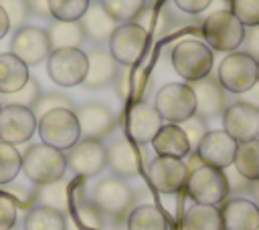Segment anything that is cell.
Instances as JSON below:
<instances>
[{
  "label": "cell",
  "instance_id": "1",
  "mask_svg": "<svg viewBox=\"0 0 259 230\" xmlns=\"http://www.w3.org/2000/svg\"><path fill=\"white\" fill-rule=\"evenodd\" d=\"M89 200L99 210L103 220H109L113 224H121L127 220L130 212L134 210V190L117 176L103 178L91 192Z\"/></svg>",
  "mask_w": 259,
  "mask_h": 230
},
{
  "label": "cell",
  "instance_id": "2",
  "mask_svg": "<svg viewBox=\"0 0 259 230\" xmlns=\"http://www.w3.org/2000/svg\"><path fill=\"white\" fill-rule=\"evenodd\" d=\"M22 171L36 186L51 184L65 178L67 157L61 149H55L47 143H36L22 153Z\"/></svg>",
  "mask_w": 259,
  "mask_h": 230
},
{
  "label": "cell",
  "instance_id": "3",
  "mask_svg": "<svg viewBox=\"0 0 259 230\" xmlns=\"http://www.w3.org/2000/svg\"><path fill=\"white\" fill-rule=\"evenodd\" d=\"M36 129L42 143L61 151L71 149L81 139V129L73 109H53L45 113L36 121Z\"/></svg>",
  "mask_w": 259,
  "mask_h": 230
},
{
  "label": "cell",
  "instance_id": "4",
  "mask_svg": "<svg viewBox=\"0 0 259 230\" xmlns=\"http://www.w3.org/2000/svg\"><path fill=\"white\" fill-rule=\"evenodd\" d=\"M184 188H186V194L194 200V204L219 206L229 198V186H227L225 171L219 167L206 165V163L188 171Z\"/></svg>",
  "mask_w": 259,
  "mask_h": 230
},
{
  "label": "cell",
  "instance_id": "5",
  "mask_svg": "<svg viewBox=\"0 0 259 230\" xmlns=\"http://www.w3.org/2000/svg\"><path fill=\"white\" fill-rule=\"evenodd\" d=\"M202 36L206 40V46H212L214 50L223 52H233L243 42L245 26L231 10H217L204 18Z\"/></svg>",
  "mask_w": 259,
  "mask_h": 230
},
{
  "label": "cell",
  "instance_id": "6",
  "mask_svg": "<svg viewBox=\"0 0 259 230\" xmlns=\"http://www.w3.org/2000/svg\"><path fill=\"white\" fill-rule=\"evenodd\" d=\"M170 63L186 83L198 81L212 69V50L200 40H180L172 48Z\"/></svg>",
  "mask_w": 259,
  "mask_h": 230
},
{
  "label": "cell",
  "instance_id": "7",
  "mask_svg": "<svg viewBox=\"0 0 259 230\" xmlns=\"http://www.w3.org/2000/svg\"><path fill=\"white\" fill-rule=\"evenodd\" d=\"M217 79L225 91L241 95L257 83V61L243 50H233L221 61Z\"/></svg>",
  "mask_w": 259,
  "mask_h": 230
},
{
  "label": "cell",
  "instance_id": "8",
  "mask_svg": "<svg viewBox=\"0 0 259 230\" xmlns=\"http://www.w3.org/2000/svg\"><path fill=\"white\" fill-rule=\"evenodd\" d=\"M156 111L168 123H182L196 113V99L188 83H170L156 95Z\"/></svg>",
  "mask_w": 259,
  "mask_h": 230
},
{
  "label": "cell",
  "instance_id": "9",
  "mask_svg": "<svg viewBox=\"0 0 259 230\" xmlns=\"http://www.w3.org/2000/svg\"><path fill=\"white\" fill-rule=\"evenodd\" d=\"M49 77L61 87L81 85L87 75V54L81 48H57L47 56Z\"/></svg>",
  "mask_w": 259,
  "mask_h": 230
},
{
  "label": "cell",
  "instance_id": "10",
  "mask_svg": "<svg viewBox=\"0 0 259 230\" xmlns=\"http://www.w3.org/2000/svg\"><path fill=\"white\" fill-rule=\"evenodd\" d=\"M148 40V34L136 22L117 24L109 38V52L117 65H138L146 54Z\"/></svg>",
  "mask_w": 259,
  "mask_h": 230
},
{
  "label": "cell",
  "instance_id": "11",
  "mask_svg": "<svg viewBox=\"0 0 259 230\" xmlns=\"http://www.w3.org/2000/svg\"><path fill=\"white\" fill-rule=\"evenodd\" d=\"M65 157H67V167L79 178H93L101 174V169L107 165L105 145L99 139L81 137L71 149H67Z\"/></svg>",
  "mask_w": 259,
  "mask_h": 230
},
{
  "label": "cell",
  "instance_id": "12",
  "mask_svg": "<svg viewBox=\"0 0 259 230\" xmlns=\"http://www.w3.org/2000/svg\"><path fill=\"white\" fill-rule=\"evenodd\" d=\"M148 182L150 186L160 192V194H176L184 188L186 178H188V169L186 163L178 157H154L148 163L146 169Z\"/></svg>",
  "mask_w": 259,
  "mask_h": 230
},
{
  "label": "cell",
  "instance_id": "13",
  "mask_svg": "<svg viewBox=\"0 0 259 230\" xmlns=\"http://www.w3.org/2000/svg\"><path fill=\"white\" fill-rule=\"evenodd\" d=\"M162 125V117L154 105H150L148 101L130 103L125 111V133L136 145L152 143L154 135L160 131Z\"/></svg>",
  "mask_w": 259,
  "mask_h": 230
},
{
  "label": "cell",
  "instance_id": "14",
  "mask_svg": "<svg viewBox=\"0 0 259 230\" xmlns=\"http://www.w3.org/2000/svg\"><path fill=\"white\" fill-rule=\"evenodd\" d=\"M10 52L20 59L26 67L42 63L51 54V42L45 28L38 26H22L16 30L10 42Z\"/></svg>",
  "mask_w": 259,
  "mask_h": 230
},
{
  "label": "cell",
  "instance_id": "15",
  "mask_svg": "<svg viewBox=\"0 0 259 230\" xmlns=\"http://www.w3.org/2000/svg\"><path fill=\"white\" fill-rule=\"evenodd\" d=\"M36 131V117L28 107L20 105H2L0 111V141L6 143H24Z\"/></svg>",
  "mask_w": 259,
  "mask_h": 230
},
{
  "label": "cell",
  "instance_id": "16",
  "mask_svg": "<svg viewBox=\"0 0 259 230\" xmlns=\"http://www.w3.org/2000/svg\"><path fill=\"white\" fill-rule=\"evenodd\" d=\"M223 127L237 143L257 139L259 137V109L249 103L237 101L223 111Z\"/></svg>",
  "mask_w": 259,
  "mask_h": 230
},
{
  "label": "cell",
  "instance_id": "17",
  "mask_svg": "<svg viewBox=\"0 0 259 230\" xmlns=\"http://www.w3.org/2000/svg\"><path fill=\"white\" fill-rule=\"evenodd\" d=\"M113 83H115V91L119 99L130 101V103L146 101L154 89L150 73L140 65H130V67L119 65Z\"/></svg>",
  "mask_w": 259,
  "mask_h": 230
},
{
  "label": "cell",
  "instance_id": "18",
  "mask_svg": "<svg viewBox=\"0 0 259 230\" xmlns=\"http://www.w3.org/2000/svg\"><path fill=\"white\" fill-rule=\"evenodd\" d=\"M196 155L202 159V163L219 167V169H227L233 165L235 159V151H237V141L223 129V131H208L198 147L194 149Z\"/></svg>",
  "mask_w": 259,
  "mask_h": 230
},
{
  "label": "cell",
  "instance_id": "19",
  "mask_svg": "<svg viewBox=\"0 0 259 230\" xmlns=\"http://www.w3.org/2000/svg\"><path fill=\"white\" fill-rule=\"evenodd\" d=\"M75 117L85 139H103L115 129V115L101 103H85L75 109Z\"/></svg>",
  "mask_w": 259,
  "mask_h": 230
},
{
  "label": "cell",
  "instance_id": "20",
  "mask_svg": "<svg viewBox=\"0 0 259 230\" xmlns=\"http://www.w3.org/2000/svg\"><path fill=\"white\" fill-rule=\"evenodd\" d=\"M188 85L196 99V115L206 119V117H217L227 109V91L219 83L217 75L208 73L206 77L198 81H190Z\"/></svg>",
  "mask_w": 259,
  "mask_h": 230
},
{
  "label": "cell",
  "instance_id": "21",
  "mask_svg": "<svg viewBox=\"0 0 259 230\" xmlns=\"http://www.w3.org/2000/svg\"><path fill=\"white\" fill-rule=\"evenodd\" d=\"M140 147L142 145H136L134 141H127V139H115L105 147L107 167L121 178L138 176L144 161V151Z\"/></svg>",
  "mask_w": 259,
  "mask_h": 230
},
{
  "label": "cell",
  "instance_id": "22",
  "mask_svg": "<svg viewBox=\"0 0 259 230\" xmlns=\"http://www.w3.org/2000/svg\"><path fill=\"white\" fill-rule=\"evenodd\" d=\"M223 230H259V206L247 198H229L223 202Z\"/></svg>",
  "mask_w": 259,
  "mask_h": 230
},
{
  "label": "cell",
  "instance_id": "23",
  "mask_svg": "<svg viewBox=\"0 0 259 230\" xmlns=\"http://www.w3.org/2000/svg\"><path fill=\"white\" fill-rule=\"evenodd\" d=\"M117 73V63L105 48H93L87 54V75L83 79V85L91 91L103 89L105 85L113 83Z\"/></svg>",
  "mask_w": 259,
  "mask_h": 230
},
{
  "label": "cell",
  "instance_id": "24",
  "mask_svg": "<svg viewBox=\"0 0 259 230\" xmlns=\"http://www.w3.org/2000/svg\"><path fill=\"white\" fill-rule=\"evenodd\" d=\"M79 24L85 38H91L93 42H109L113 30L117 28V22L105 12L99 2H89V8L79 18Z\"/></svg>",
  "mask_w": 259,
  "mask_h": 230
},
{
  "label": "cell",
  "instance_id": "25",
  "mask_svg": "<svg viewBox=\"0 0 259 230\" xmlns=\"http://www.w3.org/2000/svg\"><path fill=\"white\" fill-rule=\"evenodd\" d=\"M152 145H154V151L158 155H162V157H178V159H182L192 151L190 143L186 139V133L176 123L162 125L160 131L154 135Z\"/></svg>",
  "mask_w": 259,
  "mask_h": 230
},
{
  "label": "cell",
  "instance_id": "26",
  "mask_svg": "<svg viewBox=\"0 0 259 230\" xmlns=\"http://www.w3.org/2000/svg\"><path fill=\"white\" fill-rule=\"evenodd\" d=\"M34 206H47L61 214L71 212V196H69V182L65 178L42 184L34 188Z\"/></svg>",
  "mask_w": 259,
  "mask_h": 230
},
{
  "label": "cell",
  "instance_id": "27",
  "mask_svg": "<svg viewBox=\"0 0 259 230\" xmlns=\"http://www.w3.org/2000/svg\"><path fill=\"white\" fill-rule=\"evenodd\" d=\"M134 22L148 34V38L156 40V38H162L168 34V30L172 26V16L166 8L146 2V6L140 10V14L136 16Z\"/></svg>",
  "mask_w": 259,
  "mask_h": 230
},
{
  "label": "cell",
  "instance_id": "28",
  "mask_svg": "<svg viewBox=\"0 0 259 230\" xmlns=\"http://www.w3.org/2000/svg\"><path fill=\"white\" fill-rule=\"evenodd\" d=\"M28 67L16 59L12 52H4L0 54V93L8 95V93H16L18 89H22L28 81Z\"/></svg>",
  "mask_w": 259,
  "mask_h": 230
},
{
  "label": "cell",
  "instance_id": "29",
  "mask_svg": "<svg viewBox=\"0 0 259 230\" xmlns=\"http://www.w3.org/2000/svg\"><path fill=\"white\" fill-rule=\"evenodd\" d=\"M49 34V42H51V50L57 48H79L85 40L83 28L79 24V20L67 22V20H53L47 28Z\"/></svg>",
  "mask_w": 259,
  "mask_h": 230
},
{
  "label": "cell",
  "instance_id": "30",
  "mask_svg": "<svg viewBox=\"0 0 259 230\" xmlns=\"http://www.w3.org/2000/svg\"><path fill=\"white\" fill-rule=\"evenodd\" d=\"M127 230H168L164 212L154 204L134 206L125 220Z\"/></svg>",
  "mask_w": 259,
  "mask_h": 230
},
{
  "label": "cell",
  "instance_id": "31",
  "mask_svg": "<svg viewBox=\"0 0 259 230\" xmlns=\"http://www.w3.org/2000/svg\"><path fill=\"white\" fill-rule=\"evenodd\" d=\"M184 230H223L221 210L210 204H194L184 214Z\"/></svg>",
  "mask_w": 259,
  "mask_h": 230
},
{
  "label": "cell",
  "instance_id": "32",
  "mask_svg": "<svg viewBox=\"0 0 259 230\" xmlns=\"http://www.w3.org/2000/svg\"><path fill=\"white\" fill-rule=\"evenodd\" d=\"M233 163L235 169L249 182L259 180V139L239 141Z\"/></svg>",
  "mask_w": 259,
  "mask_h": 230
},
{
  "label": "cell",
  "instance_id": "33",
  "mask_svg": "<svg viewBox=\"0 0 259 230\" xmlns=\"http://www.w3.org/2000/svg\"><path fill=\"white\" fill-rule=\"evenodd\" d=\"M24 230H65V214L47 208V206H32L24 220H22Z\"/></svg>",
  "mask_w": 259,
  "mask_h": 230
},
{
  "label": "cell",
  "instance_id": "34",
  "mask_svg": "<svg viewBox=\"0 0 259 230\" xmlns=\"http://www.w3.org/2000/svg\"><path fill=\"white\" fill-rule=\"evenodd\" d=\"M22 169V153L16 145L0 141V186L14 182V178Z\"/></svg>",
  "mask_w": 259,
  "mask_h": 230
},
{
  "label": "cell",
  "instance_id": "35",
  "mask_svg": "<svg viewBox=\"0 0 259 230\" xmlns=\"http://www.w3.org/2000/svg\"><path fill=\"white\" fill-rule=\"evenodd\" d=\"M99 4L117 24H125L136 20L140 10L146 6V0H99Z\"/></svg>",
  "mask_w": 259,
  "mask_h": 230
},
{
  "label": "cell",
  "instance_id": "36",
  "mask_svg": "<svg viewBox=\"0 0 259 230\" xmlns=\"http://www.w3.org/2000/svg\"><path fill=\"white\" fill-rule=\"evenodd\" d=\"M89 8V0H49L51 18L55 20H79Z\"/></svg>",
  "mask_w": 259,
  "mask_h": 230
},
{
  "label": "cell",
  "instance_id": "37",
  "mask_svg": "<svg viewBox=\"0 0 259 230\" xmlns=\"http://www.w3.org/2000/svg\"><path fill=\"white\" fill-rule=\"evenodd\" d=\"M40 85L34 77H28L26 85L22 89H18L16 93H8V95H2L0 97V103L2 105H20V107H32L36 103V99L40 97Z\"/></svg>",
  "mask_w": 259,
  "mask_h": 230
},
{
  "label": "cell",
  "instance_id": "38",
  "mask_svg": "<svg viewBox=\"0 0 259 230\" xmlns=\"http://www.w3.org/2000/svg\"><path fill=\"white\" fill-rule=\"evenodd\" d=\"M53 109H73V101H71L69 97L61 95V93H45V95H40V97L36 99V103L30 107V111H32L34 117H36V121H38L45 113H49V111H53Z\"/></svg>",
  "mask_w": 259,
  "mask_h": 230
},
{
  "label": "cell",
  "instance_id": "39",
  "mask_svg": "<svg viewBox=\"0 0 259 230\" xmlns=\"http://www.w3.org/2000/svg\"><path fill=\"white\" fill-rule=\"evenodd\" d=\"M0 8L6 12L10 20V30H18L26 26V18L30 16L26 0H0Z\"/></svg>",
  "mask_w": 259,
  "mask_h": 230
},
{
  "label": "cell",
  "instance_id": "40",
  "mask_svg": "<svg viewBox=\"0 0 259 230\" xmlns=\"http://www.w3.org/2000/svg\"><path fill=\"white\" fill-rule=\"evenodd\" d=\"M231 12L239 18V22L243 26L259 24V0H233Z\"/></svg>",
  "mask_w": 259,
  "mask_h": 230
},
{
  "label": "cell",
  "instance_id": "41",
  "mask_svg": "<svg viewBox=\"0 0 259 230\" xmlns=\"http://www.w3.org/2000/svg\"><path fill=\"white\" fill-rule=\"evenodd\" d=\"M180 127H182V131L186 133V139H188V143H190V149H192V151L198 147L200 139L208 133L206 119H204V117H200V115H196V113H194L192 117H188L186 121H182V123H180Z\"/></svg>",
  "mask_w": 259,
  "mask_h": 230
},
{
  "label": "cell",
  "instance_id": "42",
  "mask_svg": "<svg viewBox=\"0 0 259 230\" xmlns=\"http://www.w3.org/2000/svg\"><path fill=\"white\" fill-rule=\"evenodd\" d=\"M16 204V208H22V210H30L34 206V188L32 190H26L24 186L20 184H6V190H4Z\"/></svg>",
  "mask_w": 259,
  "mask_h": 230
},
{
  "label": "cell",
  "instance_id": "43",
  "mask_svg": "<svg viewBox=\"0 0 259 230\" xmlns=\"http://www.w3.org/2000/svg\"><path fill=\"white\" fill-rule=\"evenodd\" d=\"M16 204L14 200L6 194V192H0V230H10L14 228L16 224Z\"/></svg>",
  "mask_w": 259,
  "mask_h": 230
},
{
  "label": "cell",
  "instance_id": "44",
  "mask_svg": "<svg viewBox=\"0 0 259 230\" xmlns=\"http://www.w3.org/2000/svg\"><path fill=\"white\" fill-rule=\"evenodd\" d=\"M225 178H227V186H229V194H233V198H237L239 194H245L249 192V186L251 182L247 178H243L237 169H229L225 171Z\"/></svg>",
  "mask_w": 259,
  "mask_h": 230
},
{
  "label": "cell",
  "instance_id": "45",
  "mask_svg": "<svg viewBox=\"0 0 259 230\" xmlns=\"http://www.w3.org/2000/svg\"><path fill=\"white\" fill-rule=\"evenodd\" d=\"M243 52H247L249 56H253L255 61H259V24L257 26H249L245 30V36H243Z\"/></svg>",
  "mask_w": 259,
  "mask_h": 230
},
{
  "label": "cell",
  "instance_id": "46",
  "mask_svg": "<svg viewBox=\"0 0 259 230\" xmlns=\"http://www.w3.org/2000/svg\"><path fill=\"white\" fill-rule=\"evenodd\" d=\"M210 2H212V0H174V4H176L182 12H186V14H198V12H202Z\"/></svg>",
  "mask_w": 259,
  "mask_h": 230
},
{
  "label": "cell",
  "instance_id": "47",
  "mask_svg": "<svg viewBox=\"0 0 259 230\" xmlns=\"http://www.w3.org/2000/svg\"><path fill=\"white\" fill-rule=\"evenodd\" d=\"M28 4V12L40 18H51V10H49V0H26Z\"/></svg>",
  "mask_w": 259,
  "mask_h": 230
},
{
  "label": "cell",
  "instance_id": "48",
  "mask_svg": "<svg viewBox=\"0 0 259 230\" xmlns=\"http://www.w3.org/2000/svg\"><path fill=\"white\" fill-rule=\"evenodd\" d=\"M241 97H243V99H241L243 103H249V105H253V107L259 109V85H257V83H255L249 91L241 93Z\"/></svg>",
  "mask_w": 259,
  "mask_h": 230
},
{
  "label": "cell",
  "instance_id": "49",
  "mask_svg": "<svg viewBox=\"0 0 259 230\" xmlns=\"http://www.w3.org/2000/svg\"><path fill=\"white\" fill-rule=\"evenodd\" d=\"M8 30H10V20H8L6 12L0 8V38H4Z\"/></svg>",
  "mask_w": 259,
  "mask_h": 230
},
{
  "label": "cell",
  "instance_id": "50",
  "mask_svg": "<svg viewBox=\"0 0 259 230\" xmlns=\"http://www.w3.org/2000/svg\"><path fill=\"white\" fill-rule=\"evenodd\" d=\"M249 194L253 196V202L259 206V180L251 182V186H249Z\"/></svg>",
  "mask_w": 259,
  "mask_h": 230
},
{
  "label": "cell",
  "instance_id": "51",
  "mask_svg": "<svg viewBox=\"0 0 259 230\" xmlns=\"http://www.w3.org/2000/svg\"><path fill=\"white\" fill-rule=\"evenodd\" d=\"M146 2H150V4H158V2H162V0H146Z\"/></svg>",
  "mask_w": 259,
  "mask_h": 230
},
{
  "label": "cell",
  "instance_id": "52",
  "mask_svg": "<svg viewBox=\"0 0 259 230\" xmlns=\"http://www.w3.org/2000/svg\"><path fill=\"white\" fill-rule=\"evenodd\" d=\"M257 85H259V61H257Z\"/></svg>",
  "mask_w": 259,
  "mask_h": 230
},
{
  "label": "cell",
  "instance_id": "53",
  "mask_svg": "<svg viewBox=\"0 0 259 230\" xmlns=\"http://www.w3.org/2000/svg\"><path fill=\"white\" fill-rule=\"evenodd\" d=\"M89 2H99V0H89Z\"/></svg>",
  "mask_w": 259,
  "mask_h": 230
},
{
  "label": "cell",
  "instance_id": "54",
  "mask_svg": "<svg viewBox=\"0 0 259 230\" xmlns=\"http://www.w3.org/2000/svg\"><path fill=\"white\" fill-rule=\"evenodd\" d=\"M10 230H16V226H14V228H10Z\"/></svg>",
  "mask_w": 259,
  "mask_h": 230
},
{
  "label": "cell",
  "instance_id": "55",
  "mask_svg": "<svg viewBox=\"0 0 259 230\" xmlns=\"http://www.w3.org/2000/svg\"><path fill=\"white\" fill-rule=\"evenodd\" d=\"M225 2H233V0H225Z\"/></svg>",
  "mask_w": 259,
  "mask_h": 230
},
{
  "label": "cell",
  "instance_id": "56",
  "mask_svg": "<svg viewBox=\"0 0 259 230\" xmlns=\"http://www.w3.org/2000/svg\"><path fill=\"white\" fill-rule=\"evenodd\" d=\"M0 111H2V103H0Z\"/></svg>",
  "mask_w": 259,
  "mask_h": 230
},
{
  "label": "cell",
  "instance_id": "57",
  "mask_svg": "<svg viewBox=\"0 0 259 230\" xmlns=\"http://www.w3.org/2000/svg\"><path fill=\"white\" fill-rule=\"evenodd\" d=\"M182 230H184V228H182Z\"/></svg>",
  "mask_w": 259,
  "mask_h": 230
}]
</instances>
